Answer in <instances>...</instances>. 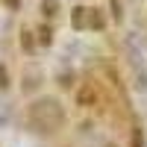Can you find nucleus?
Wrapping results in <instances>:
<instances>
[{
    "instance_id": "1",
    "label": "nucleus",
    "mask_w": 147,
    "mask_h": 147,
    "mask_svg": "<svg viewBox=\"0 0 147 147\" xmlns=\"http://www.w3.org/2000/svg\"><path fill=\"white\" fill-rule=\"evenodd\" d=\"M27 121H30V127L35 132H56L65 124V112H62V106H59V100L41 97V100H35L27 109Z\"/></svg>"
},
{
    "instance_id": "2",
    "label": "nucleus",
    "mask_w": 147,
    "mask_h": 147,
    "mask_svg": "<svg viewBox=\"0 0 147 147\" xmlns=\"http://www.w3.org/2000/svg\"><path fill=\"white\" fill-rule=\"evenodd\" d=\"M97 100H100V94H97V88L91 82H85V85H80V91H77V103L80 106H85V109H91Z\"/></svg>"
},
{
    "instance_id": "3",
    "label": "nucleus",
    "mask_w": 147,
    "mask_h": 147,
    "mask_svg": "<svg viewBox=\"0 0 147 147\" xmlns=\"http://www.w3.org/2000/svg\"><path fill=\"white\" fill-rule=\"evenodd\" d=\"M85 12H88V9H85ZM88 27H91V30H103V27H106L100 9H91V12H88Z\"/></svg>"
},
{
    "instance_id": "4",
    "label": "nucleus",
    "mask_w": 147,
    "mask_h": 147,
    "mask_svg": "<svg viewBox=\"0 0 147 147\" xmlns=\"http://www.w3.org/2000/svg\"><path fill=\"white\" fill-rule=\"evenodd\" d=\"M41 12H44L47 18L59 15V0H41Z\"/></svg>"
},
{
    "instance_id": "5",
    "label": "nucleus",
    "mask_w": 147,
    "mask_h": 147,
    "mask_svg": "<svg viewBox=\"0 0 147 147\" xmlns=\"http://www.w3.org/2000/svg\"><path fill=\"white\" fill-rule=\"evenodd\" d=\"M74 27H77V30H80V27H85V9H82V6L74 9Z\"/></svg>"
},
{
    "instance_id": "6",
    "label": "nucleus",
    "mask_w": 147,
    "mask_h": 147,
    "mask_svg": "<svg viewBox=\"0 0 147 147\" xmlns=\"http://www.w3.org/2000/svg\"><path fill=\"white\" fill-rule=\"evenodd\" d=\"M38 41H41V44H50V41H53V30H50V27H41V30H38Z\"/></svg>"
},
{
    "instance_id": "7",
    "label": "nucleus",
    "mask_w": 147,
    "mask_h": 147,
    "mask_svg": "<svg viewBox=\"0 0 147 147\" xmlns=\"http://www.w3.org/2000/svg\"><path fill=\"white\" fill-rule=\"evenodd\" d=\"M132 147H144V132H141V127H132Z\"/></svg>"
},
{
    "instance_id": "8",
    "label": "nucleus",
    "mask_w": 147,
    "mask_h": 147,
    "mask_svg": "<svg viewBox=\"0 0 147 147\" xmlns=\"http://www.w3.org/2000/svg\"><path fill=\"white\" fill-rule=\"evenodd\" d=\"M32 44H35V41H32V32L24 30V32H21V47H24V50H32Z\"/></svg>"
},
{
    "instance_id": "9",
    "label": "nucleus",
    "mask_w": 147,
    "mask_h": 147,
    "mask_svg": "<svg viewBox=\"0 0 147 147\" xmlns=\"http://www.w3.org/2000/svg\"><path fill=\"white\" fill-rule=\"evenodd\" d=\"M112 15L121 21V18H124V12H121V0H112Z\"/></svg>"
},
{
    "instance_id": "10",
    "label": "nucleus",
    "mask_w": 147,
    "mask_h": 147,
    "mask_svg": "<svg viewBox=\"0 0 147 147\" xmlns=\"http://www.w3.org/2000/svg\"><path fill=\"white\" fill-rule=\"evenodd\" d=\"M6 85H9V74H6L3 65H0V88H6Z\"/></svg>"
},
{
    "instance_id": "11",
    "label": "nucleus",
    "mask_w": 147,
    "mask_h": 147,
    "mask_svg": "<svg viewBox=\"0 0 147 147\" xmlns=\"http://www.w3.org/2000/svg\"><path fill=\"white\" fill-rule=\"evenodd\" d=\"M6 6H12V9H18V6H21V0H6Z\"/></svg>"
},
{
    "instance_id": "12",
    "label": "nucleus",
    "mask_w": 147,
    "mask_h": 147,
    "mask_svg": "<svg viewBox=\"0 0 147 147\" xmlns=\"http://www.w3.org/2000/svg\"><path fill=\"white\" fill-rule=\"evenodd\" d=\"M106 147H115V144H106Z\"/></svg>"
}]
</instances>
